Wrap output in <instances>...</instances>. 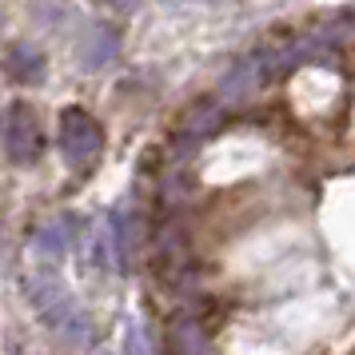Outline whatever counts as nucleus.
<instances>
[{"mask_svg":"<svg viewBox=\"0 0 355 355\" xmlns=\"http://www.w3.org/2000/svg\"><path fill=\"white\" fill-rule=\"evenodd\" d=\"M100 124L84 108H64L60 112V152L72 168H88L100 156Z\"/></svg>","mask_w":355,"mask_h":355,"instance_id":"f257e3e1","label":"nucleus"},{"mask_svg":"<svg viewBox=\"0 0 355 355\" xmlns=\"http://www.w3.org/2000/svg\"><path fill=\"white\" fill-rule=\"evenodd\" d=\"M4 152L12 164H33L40 156V120L24 100L4 108Z\"/></svg>","mask_w":355,"mask_h":355,"instance_id":"f03ea898","label":"nucleus"},{"mask_svg":"<svg viewBox=\"0 0 355 355\" xmlns=\"http://www.w3.org/2000/svg\"><path fill=\"white\" fill-rule=\"evenodd\" d=\"M4 64H8V76L17 84H40L44 80V56H40L33 44H8Z\"/></svg>","mask_w":355,"mask_h":355,"instance_id":"7ed1b4c3","label":"nucleus"},{"mask_svg":"<svg viewBox=\"0 0 355 355\" xmlns=\"http://www.w3.org/2000/svg\"><path fill=\"white\" fill-rule=\"evenodd\" d=\"M116 52H120V36L112 33V28H92V33L84 36V44H80V64L84 68H104V64H112L116 60Z\"/></svg>","mask_w":355,"mask_h":355,"instance_id":"20e7f679","label":"nucleus"},{"mask_svg":"<svg viewBox=\"0 0 355 355\" xmlns=\"http://www.w3.org/2000/svg\"><path fill=\"white\" fill-rule=\"evenodd\" d=\"M168 343L176 355H208V339L200 331V323L188 320V315H176L168 323Z\"/></svg>","mask_w":355,"mask_h":355,"instance_id":"39448f33","label":"nucleus"},{"mask_svg":"<svg viewBox=\"0 0 355 355\" xmlns=\"http://www.w3.org/2000/svg\"><path fill=\"white\" fill-rule=\"evenodd\" d=\"M259 76H263V64H256V60H243V64H236V68H232V76L224 80V100L240 104V100L256 96Z\"/></svg>","mask_w":355,"mask_h":355,"instance_id":"423d86ee","label":"nucleus"},{"mask_svg":"<svg viewBox=\"0 0 355 355\" xmlns=\"http://www.w3.org/2000/svg\"><path fill=\"white\" fill-rule=\"evenodd\" d=\"M33 243H36V252H40V256H49V259L64 256L68 243H72V216H64V220H49V224L36 232Z\"/></svg>","mask_w":355,"mask_h":355,"instance_id":"0eeeda50","label":"nucleus"},{"mask_svg":"<svg viewBox=\"0 0 355 355\" xmlns=\"http://www.w3.org/2000/svg\"><path fill=\"white\" fill-rule=\"evenodd\" d=\"M140 220L136 211H116V224H112V240H116V256L120 263H132V252H136V232H140Z\"/></svg>","mask_w":355,"mask_h":355,"instance_id":"6e6552de","label":"nucleus"},{"mask_svg":"<svg viewBox=\"0 0 355 355\" xmlns=\"http://www.w3.org/2000/svg\"><path fill=\"white\" fill-rule=\"evenodd\" d=\"M220 120H224V108L220 104H196L192 112H188V120H184V136H208V132L220 128Z\"/></svg>","mask_w":355,"mask_h":355,"instance_id":"1a4fd4ad","label":"nucleus"},{"mask_svg":"<svg viewBox=\"0 0 355 355\" xmlns=\"http://www.w3.org/2000/svg\"><path fill=\"white\" fill-rule=\"evenodd\" d=\"M327 44H347V40H355V8L352 12H339L331 24H327V33H320Z\"/></svg>","mask_w":355,"mask_h":355,"instance_id":"9d476101","label":"nucleus"},{"mask_svg":"<svg viewBox=\"0 0 355 355\" xmlns=\"http://www.w3.org/2000/svg\"><path fill=\"white\" fill-rule=\"evenodd\" d=\"M128 355H148V343H144V331L132 323L128 327Z\"/></svg>","mask_w":355,"mask_h":355,"instance_id":"9b49d317","label":"nucleus"},{"mask_svg":"<svg viewBox=\"0 0 355 355\" xmlns=\"http://www.w3.org/2000/svg\"><path fill=\"white\" fill-rule=\"evenodd\" d=\"M104 4H112V8H124V12H128V8H136V0H104Z\"/></svg>","mask_w":355,"mask_h":355,"instance_id":"f8f14e48","label":"nucleus"}]
</instances>
